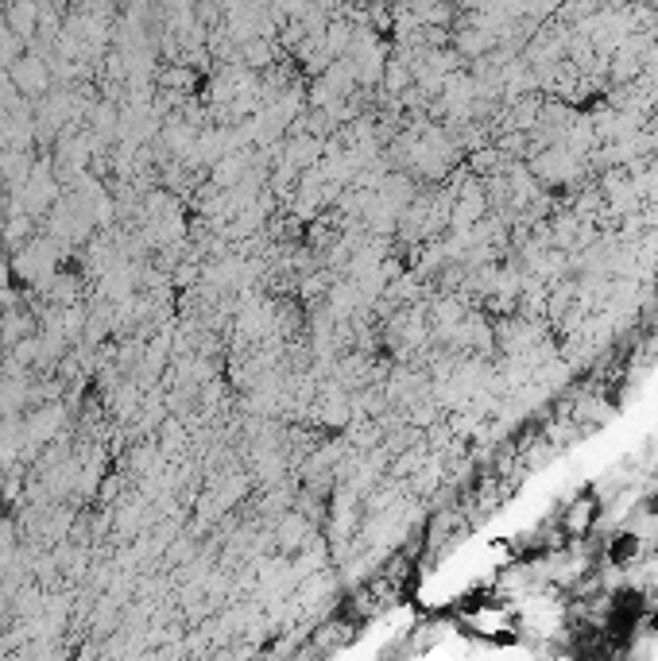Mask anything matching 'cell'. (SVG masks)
<instances>
[{
    "instance_id": "obj_2",
    "label": "cell",
    "mask_w": 658,
    "mask_h": 661,
    "mask_svg": "<svg viewBox=\"0 0 658 661\" xmlns=\"http://www.w3.org/2000/svg\"><path fill=\"white\" fill-rule=\"evenodd\" d=\"M35 8L31 4H20V8H8V31H16L20 39H31L35 35Z\"/></svg>"
},
{
    "instance_id": "obj_1",
    "label": "cell",
    "mask_w": 658,
    "mask_h": 661,
    "mask_svg": "<svg viewBox=\"0 0 658 661\" xmlns=\"http://www.w3.org/2000/svg\"><path fill=\"white\" fill-rule=\"evenodd\" d=\"M8 78H12V86L20 89V93H28V97H39V93H47V86H51L47 62H39V58H31V55L20 58V62H12Z\"/></svg>"
}]
</instances>
